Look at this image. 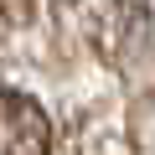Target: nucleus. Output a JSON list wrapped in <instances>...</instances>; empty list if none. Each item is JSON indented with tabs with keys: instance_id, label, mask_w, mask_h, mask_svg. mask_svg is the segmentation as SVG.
<instances>
[{
	"instance_id": "nucleus-2",
	"label": "nucleus",
	"mask_w": 155,
	"mask_h": 155,
	"mask_svg": "<svg viewBox=\"0 0 155 155\" xmlns=\"http://www.w3.org/2000/svg\"><path fill=\"white\" fill-rule=\"evenodd\" d=\"M114 36L134 67L155 62V0H114Z\"/></svg>"
},
{
	"instance_id": "nucleus-1",
	"label": "nucleus",
	"mask_w": 155,
	"mask_h": 155,
	"mask_svg": "<svg viewBox=\"0 0 155 155\" xmlns=\"http://www.w3.org/2000/svg\"><path fill=\"white\" fill-rule=\"evenodd\" d=\"M47 145H52V124L41 104L16 88H0V155H47Z\"/></svg>"
},
{
	"instance_id": "nucleus-3",
	"label": "nucleus",
	"mask_w": 155,
	"mask_h": 155,
	"mask_svg": "<svg viewBox=\"0 0 155 155\" xmlns=\"http://www.w3.org/2000/svg\"><path fill=\"white\" fill-rule=\"evenodd\" d=\"M26 16H31V0H0V31L16 26V21H26Z\"/></svg>"
}]
</instances>
